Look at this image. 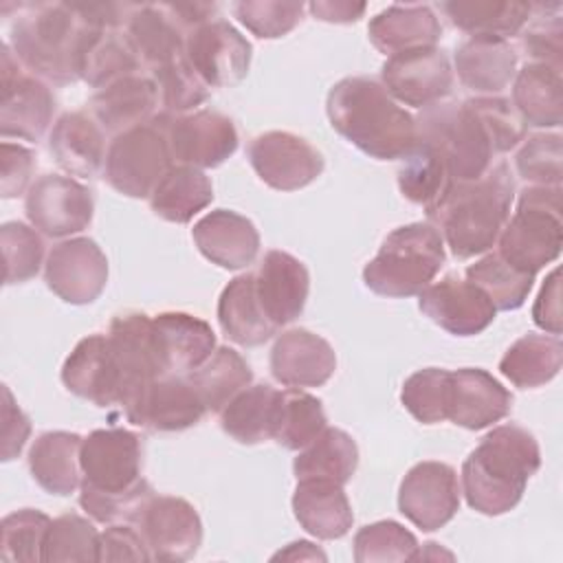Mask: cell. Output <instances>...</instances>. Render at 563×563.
Returning <instances> with one entry per match:
<instances>
[{
  "label": "cell",
  "instance_id": "4fadbf2b",
  "mask_svg": "<svg viewBox=\"0 0 563 563\" xmlns=\"http://www.w3.org/2000/svg\"><path fill=\"white\" fill-rule=\"evenodd\" d=\"M158 114L165 123L172 158L178 165L211 169L222 165L238 150V130L233 121L216 110Z\"/></svg>",
  "mask_w": 563,
  "mask_h": 563
},
{
  "label": "cell",
  "instance_id": "7402d4cb",
  "mask_svg": "<svg viewBox=\"0 0 563 563\" xmlns=\"http://www.w3.org/2000/svg\"><path fill=\"white\" fill-rule=\"evenodd\" d=\"M205 402L187 376L167 374L156 378L141 398L125 409V418L150 431H183L202 420Z\"/></svg>",
  "mask_w": 563,
  "mask_h": 563
},
{
  "label": "cell",
  "instance_id": "db71d44e",
  "mask_svg": "<svg viewBox=\"0 0 563 563\" xmlns=\"http://www.w3.org/2000/svg\"><path fill=\"white\" fill-rule=\"evenodd\" d=\"M561 134H534L523 141L515 156L517 174L537 187H561L563 169Z\"/></svg>",
  "mask_w": 563,
  "mask_h": 563
},
{
  "label": "cell",
  "instance_id": "680465c9",
  "mask_svg": "<svg viewBox=\"0 0 563 563\" xmlns=\"http://www.w3.org/2000/svg\"><path fill=\"white\" fill-rule=\"evenodd\" d=\"M35 169L33 150L2 141L0 145V194L2 198H18L29 191V183Z\"/></svg>",
  "mask_w": 563,
  "mask_h": 563
},
{
  "label": "cell",
  "instance_id": "d6986e66",
  "mask_svg": "<svg viewBox=\"0 0 563 563\" xmlns=\"http://www.w3.org/2000/svg\"><path fill=\"white\" fill-rule=\"evenodd\" d=\"M398 508L424 532L446 526L460 510V484L453 466L433 460L411 466L398 488Z\"/></svg>",
  "mask_w": 563,
  "mask_h": 563
},
{
  "label": "cell",
  "instance_id": "60d3db41",
  "mask_svg": "<svg viewBox=\"0 0 563 563\" xmlns=\"http://www.w3.org/2000/svg\"><path fill=\"white\" fill-rule=\"evenodd\" d=\"M563 363V345L556 334H526L517 339L499 361V372L521 389L550 383Z\"/></svg>",
  "mask_w": 563,
  "mask_h": 563
},
{
  "label": "cell",
  "instance_id": "03108f58",
  "mask_svg": "<svg viewBox=\"0 0 563 563\" xmlns=\"http://www.w3.org/2000/svg\"><path fill=\"white\" fill-rule=\"evenodd\" d=\"M325 561V552H321L314 543L310 541H292L284 550H279L273 561Z\"/></svg>",
  "mask_w": 563,
  "mask_h": 563
},
{
  "label": "cell",
  "instance_id": "5bb4252c",
  "mask_svg": "<svg viewBox=\"0 0 563 563\" xmlns=\"http://www.w3.org/2000/svg\"><path fill=\"white\" fill-rule=\"evenodd\" d=\"M185 57L209 88H227L246 77L251 44L233 24L213 18L187 33Z\"/></svg>",
  "mask_w": 563,
  "mask_h": 563
},
{
  "label": "cell",
  "instance_id": "f907efd6",
  "mask_svg": "<svg viewBox=\"0 0 563 563\" xmlns=\"http://www.w3.org/2000/svg\"><path fill=\"white\" fill-rule=\"evenodd\" d=\"M163 114H187L209 97V86L196 75L187 57H178L152 70Z\"/></svg>",
  "mask_w": 563,
  "mask_h": 563
},
{
  "label": "cell",
  "instance_id": "f5cc1de1",
  "mask_svg": "<svg viewBox=\"0 0 563 563\" xmlns=\"http://www.w3.org/2000/svg\"><path fill=\"white\" fill-rule=\"evenodd\" d=\"M4 257V284H22L40 273L44 240L37 229L24 222H4L0 229Z\"/></svg>",
  "mask_w": 563,
  "mask_h": 563
},
{
  "label": "cell",
  "instance_id": "d590c367",
  "mask_svg": "<svg viewBox=\"0 0 563 563\" xmlns=\"http://www.w3.org/2000/svg\"><path fill=\"white\" fill-rule=\"evenodd\" d=\"M282 391L266 385H249L220 411L222 431L240 444H260L275 438Z\"/></svg>",
  "mask_w": 563,
  "mask_h": 563
},
{
  "label": "cell",
  "instance_id": "8992f818",
  "mask_svg": "<svg viewBox=\"0 0 563 563\" xmlns=\"http://www.w3.org/2000/svg\"><path fill=\"white\" fill-rule=\"evenodd\" d=\"M444 240L429 222L394 229L363 268L365 286L383 297L420 295L444 264Z\"/></svg>",
  "mask_w": 563,
  "mask_h": 563
},
{
  "label": "cell",
  "instance_id": "484cf974",
  "mask_svg": "<svg viewBox=\"0 0 563 563\" xmlns=\"http://www.w3.org/2000/svg\"><path fill=\"white\" fill-rule=\"evenodd\" d=\"M198 251L220 268L238 271L249 266L260 251V233L255 224L229 209L205 213L191 229Z\"/></svg>",
  "mask_w": 563,
  "mask_h": 563
},
{
  "label": "cell",
  "instance_id": "4dcf8cb0",
  "mask_svg": "<svg viewBox=\"0 0 563 563\" xmlns=\"http://www.w3.org/2000/svg\"><path fill=\"white\" fill-rule=\"evenodd\" d=\"M57 165L70 176L95 178L106 165V141L101 125L86 112H64L48 136Z\"/></svg>",
  "mask_w": 563,
  "mask_h": 563
},
{
  "label": "cell",
  "instance_id": "5b68a950",
  "mask_svg": "<svg viewBox=\"0 0 563 563\" xmlns=\"http://www.w3.org/2000/svg\"><path fill=\"white\" fill-rule=\"evenodd\" d=\"M92 29L70 2H35L11 26L9 48L35 77L53 84L79 79V59Z\"/></svg>",
  "mask_w": 563,
  "mask_h": 563
},
{
  "label": "cell",
  "instance_id": "ba28073f",
  "mask_svg": "<svg viewBox=\"0 0 563 563\" xmlns=\"http://www.w3.org/2000/svg\"><path fill=\"white\" fill-rule=\"evenodd\" d=\"M497 246L508 264L530 275L554 262L563 246L561 187H526Z\"/></svg>",
  "mask_w": 563,
  "mask_h": 563
},
{
  "label": "cell",
  "instance_id": "f1b7e54d",
  "mask_svg": "<svg viewBox=\"0 0 563 563\" xmlns=\"http://www.w3.org/2000/svg\"><path fill=\"white\" fill-rule=\"evenodd\" d=\"M455 70L468 90L493 97L515 79L517 53L508 40L473 35L457 46Z\"/></svg>",
  "mask_w": 563,
  "mask_h": 563
},
{
  "label": "cell",
  "instance_id": "6125c7cd",
  "mask_svg": "<svg viewBox=\"0 0 563 563\" xmlns=\"http://www.w3.org/2000/svg\"><path fill=\"white\" fill-rule=\"evenodd\" d=\"M532 319L534 323L550 332V334H561V282H559V268H552L550 275L545 277L537 301L532 306Z\"/></svg>",
  "mask_w": 563,
  "mask_h": 563
},
{
  "label": "cell",
  "instance_id": "9a60e30c",
  "mask_svg": "<svg viewBox=\"0 0 563 563\" xmlns=\"http://www.w3.org/2000/svg\"><path fill=\"white\" fill-rule=\"evenodd\" d=\"M380 77V84L396 101L420 110L442 101L453 88L451 62L438 46L389 55Z\"/></svg>",
  "mask_w": 563,
  "mask_h": 563
},
{
  "label": "cell",
  "instance_id": "6da1fadb",
  "mask_svg": "<svg viewBox=\"0 0 563 563\" xmlns=\"http://www.w3.org/2000/svg\"><path fill=\"white\" fill-rule=\"evenodd\" d=\"M141 438L128 429H97L81 444L79 506L99 523L134 521L154 495L141 475Z\"/></svg>",
  "mask_w": 563,
  "mask_h": 563
},
{
  "label": "cell",
  "instance_id": "9f6ffc18",
  "mask_svg": "<svg viewBox=\"0 0 563 563\" xmlns=\"http://www.w3.org/2000/svg\"><path fill=\"white\" fill-rule=\"evenodd\" d=\"M471 101L477 108L479 117L484 119L499 154L510 152L512 147L519 145V141H523L526 123L508 99H504V97H473Z\"/></svg>",
  "mask_w": 563,
  "mask_h": 563
},
{
  "label": "cell",
  "instance_id": "ee69618b",
  "mask_svg": "<svg viewBox=\"0 0 563 563\" xmlns=\"http://www.w3.org/2000/svg\"><path fill=\"white\" fill-rule=\"evenodd\" d=\"M139 57L125 35L112 29H92L79 59V79L92 88H103L121 77L134 75Z\"/></svg>",
  "mask_w": 563,
  "mask_h": 563
},
{
  "label": "cell",
  "instance_id": "ac0fdd59",
  "mask_svg": "<svg viewBox=\"0 0 563 563\" xmlns=\"http://www.w3.org/2000/svg\"><path fill=\"white\" fill-rule=\"evenodd\" d=\"M249 163L262 183L277 191H295L323 172L321 152L292 132H264L249 143Z\"/></svg>",
  "mask_w": 563,
  "mask_h": 563
},
{
  "label": "cell",
  "instance_id": "3957f363",
  "mask_svg": "<svg viewBox=\"0 0 563 563\" xmlns=\"http://www.w3.org/2000/svg\"><path fill=\"white\" fill-rule=\"evenodd\" d=\"M539 466L541 451L528 429L512 422L495 427L462 464L466 504L488 517L512 510Z\"/></svg>",
  "mask_w": 563,
  "mask_h": 563
},
{
  "label": "cell",
  "instance_id": "ab89813d",
  "mask_svg": "<svg viewBox=\"0 0 563 563\" xmlns=\"http://www.w3.org/2000/svg\"><path fill=\"white\" fill-rule=\"evenodd\" d=\"M442 11L464 33L490 35L506 40L521 33L532 15L530 2L512 0H449L442 2Z\"/></svg>",
  "mask_w": 563,
  "mask_h": 563
},
{
  "label": "cell",
  "instance_id": "e0dca14e",
  "mask_svg": "<svg viewBox=\"0 0 563 563\" xmlns=\"http://www.w3.org/2000/svg\"><path fill=\"white\" fill-rule=\"evenodd\" d=\"M44 282L66 303H92L108 284L106 253L90 238L62 240L46 255Z\"/></svg>",
  "mask_w": 563,
  "mask_h": 563
},
{
  "label": "cell",
  "instance_id": "74e56055",
  "mask_svg": "<svg viewBox=\"0 0 563 563\" xmlns=\"http://www.w3.org/2000/svg\"><path fill=\"white\" fill-rule=\"evenodd\" d=\"M213 200V185L209 176L189 165H174L150 196L152 211L176 224H187L196 213L207 209Z\"/></svg>",
  "mask_w": 563,
  "mask_h": 563
},
{
  "label": "cell",
  "instance_id": "7a4b0ae2",
  "mask_svg": "<svg viewBox=\"0 0 563 563\" xmlns=\"http://www.w3.org/2000/svg\"><path fill=\"white\" fill-rule=\"evenodd\" d=\"M325 112L345 141L376 161H398L416 143V119L372 77L336 81Z\"/></svg>",
  "mask_w": 563,
  "mask_h": 563
},
{
  "label": "cell",
  "instance_id": "91938a15",
  "mask_svg": "<svg viewBox=\"0 0 563 563\" xmlns=\"http://www.w3.org/2000/svg\"><path fill=\"white\" fill-rule=\"evenodd\" d=\"M97 561H152V554L139 530L110 523L103 532H99Z\"/></svg>",
  "mask_w": 563,
  "mask_h": 563
},
{
  "label": "cell",
  "instance_id": "1f68e13d",
  "mask_svg": "<svg viewBox=\"0 0 563 563\" xmlns=\"http://www.w3.org/2000/svg\"><path fill=\"white\" fill-rule=\"evenodd\" d=\"M125 40L136 53L139 62L150 66V70L161 68L185 55L187 33L161 4H134L125 20Z\"/></svg>",
  "mask_w": 563,
  "mask_h": 563
},
{
  "label": "cell",
  "instance_id": "e575fe53",
  "mask_svg": "<svg viewBox=\"0 0 563 563\" xmlns=\"http://www.w3.org/2000/svg\"><path fill=\"white\" fill-rule=\"evenodd\" d=\"M218 321L222 332L244 347L262 345L277 332L257 299L255 273L238 275L222 288L218 299Z\"/></svg>",
  "mask_w": 563,
  "mask_h": 563
},
{
  "label": "cell",
  "instance_id": "94428289",
  "mask_svg": "<svg viewBox=\"0 0 563 563\" xmlns=\"http://www.w3.org/2000/svg\"><path fill=\"white\" fill-rule=\"evenodd\" d=\"M2 460L9 462L15 455H20L22 446L29 440L31 433V422L26 418V413L15 405L9 387H2Z\"/></svg>",
  "mask_w": 563,
  "mask_h": 563
},
{
  "label": "cell",
  "instance_id": "4316f807",
  "mask_svg": "<svg viewBox=\"0 0 563 563\" xmlns=\"http://www.w3.org/2000/svg\"><path fill=\"white\" fill-rule=\"evenodd\" d=\"M152 328L165 374H189L216 350L211 325L189 312H161L152 317Z\"/></svg>",
  "mask_w": 563,
  "mask_h": 563
},
{
  "label": "cell",
  "instance_id": "f35d334b",
  "mask_svg": "<svg viewBox=\"0 0 563 563\" xmlns=\"http://www.w3.org/2000/svg\"><path fill=\"white\" fill-rule=\"evenodd\" d=\"M358 466V446L350 433L325 427L292 462L297 479H330L345 486Z\"/></svg>",
  "mask_w": 563,
  "mask_h": 563
},
{
  "label": "cell",
  "instance_id": "30bf717a",
  "mask_svg": "<svg viewBox=\"0 0 563 563\" xmlns=\"http://www.w3.org/2000/svg\"><path fill=\"white\" fill-rule=\"evenodd\" d=\"M0 134L2 139H22L37 143L55 114V97L51 88L33 75H24L9 44L0 46Z\"/></svg>",
  "mask_w": 563,
  "mask_h": 563
},
{
  "label": "cell",
  "instance_id": "e7e4bbea",
  "mask_svg": "<svg viewBox=\"0 0 563 563\" xmlns=\"http://www.w3.org/2000/svg\"><path fill=\"white\" fill-rule=\"evenodd\" d=\"M165 7L185 33L213 20L211 15L216 13V4H209V2H176V4L165 2Z\"/></svg>",
  "mask_w": 563,
  "mask_h": 563
},
{
  "label": "cell",
  "instance_id": "f6af8a7d",
  "mask_svg": "<svg viewBox=\"0 0 563 563\" xmlns=\"http://www.w3.org/2000/svg\"><path fill=\"white\" fill-rule=\"evenodd\" d=\"M466 279L486 292L495 310H517L526 303L534 275L515 268L499 253H488L466 268Z\"/></svg>",
  "mask_w": 563,
  "mask_h": 563
},
{
  "label": "cell",
  "instance_id": "c3c4849f",
  "mask_svg": "<svg viewBox=\"0 0 563 563\" xmlns=\"http://www.w3.org/2000/svg\"><path fill=\"white\" fill-rule=\"evenodd\" d=\"M416 537L398 521L385 519L363 526L354 534V561L356 563H400L413 561L418 552Z\"/></svg>",
  "mask_w": 563,
  "mask_h": 563
},
{
  "label": "cell",
  "instance_id": "bcb514c9",
  "mask_svg": "<svg viewBox=\"0 0 563 563\" xmlns=\"http://www.w3.org/2000/svg\"><path fill=\"white\" fill-rule=\"evenodd\" d=\"M325 411L317 396L290 387L282 391L275 438L284 449L301 451L325 429Z\"/></svg>",
  "mask_w": 563,
  "mask_h": 563
},
{
  "label": "cell",
  "instance_id": "44dd1931",
  "mask_svg": "<svg viewBox=\"0 0 563 563\" xmlns=\"http://www.w3.org/2000/svg\"><path fill=\"white\" fill-rule=\"evenodd\" d=\"M62 383L70 394L97 407H121V374L108 334H90L73 347L62 365Z\"/></svg>",
  "mask_w": 563,
  "mask_h": 563
},
{
  "label": "cell",
  "instance_id": "2e32d148",
  "mask_svg": "<svg viewBox=\"0 0 563 563\" xmlns=\"http://www.w3.org/2000/svg\"><path fill=\"white\" fill-rule=\"evenodd\" d=\"M108 339L121 374V409L125 411L156 378L167 374L158 358L152 317L145 312L117 314L110 323Z\"/></svg>",
  "mask_w": 563,
  "mask_h": 563
},
{
  "label": "cell",
  "instance_id": "7bdbcfd3",
  "mask_svg": "<svg viewBox=\"0 0 563 563\" xmlns=\"http://www.w3.org/2000/svg\"><path fill=\"white\" fill-rule=\"evenodd\" d=\"M400 161H402L398 169L400 194L407 200L422 205L424 211L433 209L453 185V178L449 174L444 158L438 154L433 145L416 139L413 147Z\"/></svg>",
  "mask_w": 563,
  "mask_h": 563
},
{
  "label": "cell",
  "instance_id": "8fae6325",
  "mask_svg": "<svg viewBox=\"0 0 563 563\" xmlns=\"http://www.w3.org/2000/svg\"><path fill=\"white\" fill-rule=\"evenodd\" d=\"M134 523L147 543L152 561H187L202 543V521L183 497L152 495L136 512Z\"/></svg>",
  "mask_w": 563,
  "mask_h": 563
},
{
  "label": "cell",
  "instance_id": "6f0895ef",
  "mask_svg": "<svg viewBox=\"0 0 563 563\" xmlns=\"http://www.w3.org/2000/svg\"><path fill=\"white\" fill-rule=\"evenodd\" d=\"M521 46L532 62L561 68L563 24L559 11L554 15H537L530 29L523 31Z\"/></svg>",
  "mask_w": 563,
  "mask_h": 563
},
{
  "label": "cell",
  "instance_id": "681fc988",
  "mask_svg": "<svg viewBox=\"0 0 563 563\" xmlns=\"http://www.w3.org/2000/svg\"><path fill=\"white\" fill-rule=\"evenodd\" d=\"M97 543L99 532L92 521L66 512L51 521L42 545V561H97Z\"/></svg>",
  "mask_w": 563,
  "mask_h": 563
},
{
  "label": "cell",
  "instance_id": "836d02e7",
  "mask_svg": "<svg viewBox=\"0 0 563 563\" xmlns=\"http://www.w3.org/2000/svg\"><path fill=\"white\" fill-rule=\"evenodd\" d=\"M84 438L70 431H46L29 451V471L40 488L66 497L81 484Z\"/></svg>",
  "mask_w": 563,
  "mask_h": 563
},
{
  "label": "cell",
  "instance_id": "f546056e",
  "mask_svg": "<svg viewBox=\"0 0 563 563\" xmlns=\"http://www.w3.org/2000/svg\"><path fill=\"white\" fill-rule=\"evenodd\" d=\"M292 512L308 534L325 541L341 539L354 523L343 486L330 479H297Z\"/></svg>",
  "mask_w": 563,
  "mask_h": 563
},
{
  "label": "cell",
  "instance_id": "816d5d0a",
  "mask_svg": "<svg viewBox=\"0 0 563 563\" xmlns=\"http://www.w3.org/2000/svg\"><path fill=\"white\" fill-rule=\"evenodd\" d=\"M449 383L451 372L442 367H424L413 372L402 389L400 402L422 424L446 420L449 413Z\"/></svg>",
  "mask_w": 563,
  "mask_h": 563
},
{
  "label": "cell",
  "instance_id": "b9f144b4",
  "mask_svg": "<svg viewBox=\"0 0 563 563\" xmlns=\"http://www.w3.org/2000/svg\"><path fill=\"white\" fill-rule=\"evenodd\" d=\"M187 378L198 391L207 411L220 413L235 394L251 385L253 372L240 352L220 345L200 367L189 372Z\"/></svg>",
  "mask_w": 563,
  "mask_h": 563
},
{
  "label": "cell",
  "instance_id": "d4e9b609",
  "mask_svg": "<svg viewBox=\"0 0 563 563\" xmlns=\"http://www.w3.org/2000/svg\"><path fill=\"white\" fill-rule=\"evenodd\" d=\"M310 275L301 260L286 251H268L255 273V292L268 321L279 330L306 306Z\"/></svg>",
  "mask_w": 563,
  "mask_h": 563
},
{
  "label": "cell",
  "instance_id": "be15d7a7",
  "mask_svg": "<svg viewBox=\"0 0 563 563\" xmlns=\"http://www.w3.org/2000/svg\"><path fill=\"white\" fill-rule=\"evenodd\" d=\"M308 9L321 22L352 24L365 13L367 4L365 2H350V0H317V2H310Z\"/></svg>",
  "mask_w": 563,
  "mask_h": 563
},
{
  "label": "cell",
  "instance_id": "d6a6232c",
  "mask_svg": "<svg viewBox=\"0 0 563 563\" xmlns=\"http://www.w3.org/2000/svg\"><path fill=\"white\" fill-rule=\"evenodd\" d=\"M367 35L372 46L389 57L402 51L435 46L442 26L427 4H391L369 20Z\"/></svg>",
  "mask_w": 563,
  "mask_h": 563
},
{
  "label": "cell",
  "instance_id": "ffe728a7",
  "mask_svg": "<svg viewBox=\"0 0 563 563\" xmlns=\"http://www.w3.org/2000/svg\"><path fill=\"white\" fill-rule=\"evenodd\" d=\"M418 297L420 310L435 325L455 336L484 332L497 314L486 292L457 275H446L440 282L429 284Z\"/></svg>",
  "mask_w": 563,
  "mask_h": 563
},
{
  "label": "cell",
  "instance_id": "9c48e42d",
  "mask_svg": "<svg viewBox=\"0 0 563 563\" xmlns=\"http://www.w3.org/2000/svg\"><path fill=\"white\" fill-rule=\"evenodd\" d=\"M174 167L163 117L112 139L106 152L103 176L112 189L128 198H150L161 178Z\"/></svg>",
  "mask_w": 563,
  "mask_h": 563
},
{
  "label": "cell",
  "instance_id": "7dc6e473",
  "mask_svg": "<svg viewBox=\"0 0 563 563\" xmlns=\"http://www.w3.org/2000/svg\"><path fill=\"white\" fill-rule=\"evenodd\" d=\"M51 517L35 508L9 512L0 521V559L7 563L42 561V545Z\"/></svg>",
  "mask_w": 563,
  "mask_h": 563
},
{
  "label": "cell",
  "instance_id": "52a82bcc",
  "mask_svg": "<svg viewBox=\"0 0 563 563\" xmlns=\"http://www.w3.org/2000/svg\"><path fill=\"white\" fill-rule=\"evenodd\" d=\"M416 139L438 150L453 183H471L482 178L490 169L493 158L499 154L471 99L462 103L438 101L424 108L416 119Z\"/></svg>",
  "mask_w": 563,
  "mask_h": 563
},
{
  "label": "cell",
  "instance_id": "cb8c5ba5",
  "mask_svg": "<svg viewBox=\"0 0 563 563\" xmlns=\"http://www.w3.org/2000/svg\"><path fill=\"white\" fill-rule=\"evenodd\" d=\"M512 394L486 369L462 367L451 372L446 420L468 431L486 429L510 413Z\"/></svg>",
  "mask_w": 563,
  "mask_h": 563
},
{
  "label": "cell",
  "instance_id": "277c9868",
  "mask_svg": "<svg viewBox=\"0 0 563 563\" xmlns=\"http://www.w3.org/2000/svg\"><path fill=\"white\" fill-rule=\"evenodd\" d=\"M515 180L508 163L499 161L471 183H453L446 196L427 213L457 260L486 253L497 244L510 218Z\"/></svg>",
  "mask_w": 563,
  "mask_h": 563
},
{
  "label": "cell",
  "instance_id": "11a10c76",
  "mask_svg": "<svg viewBox=\"0 0 563 563\" xmlns=\"http://www.w3.org/2000/svg\"><path fill=\"white\" fill-rule=\"evenodd\" d=\"M235 18L257 37L275 40L290 33L303 15V2L242 0L233 4Z\"/></svg>",
  "mask_w": 563,
  "mask_h": 563
},
{
  "label": "cell",
  "instance_id": "8d00e7d4",
  "mask_svg": "<svg viewBox=\"0 0 563 563\" xmlns=\"http://www.w3.org/2000/svg\"><path fill=\"white\" fill-rule=\"evenodd\" d=\"M512 106L523 123L534 128H559L563 121L561 68L530 62L512 84Z\"/></svg>",
  "mask_w": 563,
  "mask_h": 563
},
{
  "label": "cell",
  "instance_id": "603a6c76",
  "mask_svg": "<svg viewBox=\"0 0 563 563\" xmlns=\"http://www.w3.org/2000/svg\"><path fill=\"white\" fill-rule=\"evenodd\" d=\"M336 369L332 345L306 330L292 328L282 332L271 350V374L286 387H321Z\"/></svg>",
  "mask_w": 563,
  "mask_h": 563
},
{
  "label": "cell",
  "instance_id": "7c38bea8",
  "mask_svg": "<svg viewBox=\"0 0 563 563\" xmlns=\"http://www.w3.org/2000/svg\"><path fill=\"white\" fill-rule=\"evenodd\" d=\"M24 211L33 229L48 238H70L92 222L95 202L86 185L70 176H40L26 191Z\"/></svg>",
  "mask_w": 563,
  "mask_h": 563
},
{
  "label": "cell",
  "instance_id": "83f0119b",
  "mask_svg": "<svg viewBox=\"0 0 563 563\" xmlns=\"http://www.w3.org/2000/svg\"><path fill=\"white\" fill-rule=\"evenodd\" d=\"M156 108V84L152 81V77H143L136 73L99 88L90 99L95 121L101 125L103 132H110L114 136L154 119Z\"/></svg>",
  "mask_w": 563,
  "mask_h": 563
}]
</instances>
